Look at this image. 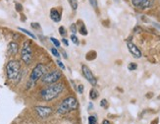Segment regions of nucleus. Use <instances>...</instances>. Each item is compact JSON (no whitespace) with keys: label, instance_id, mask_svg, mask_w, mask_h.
Returning <instances> with one entry per match:
<instances>
[{"label":"nucleus","instance_id":"1","mask_svg":"<svg viewBox=\"0 0 160 124\" xmlns=\"http://www.w3.org/2000/svg\"><path fill=\"white\" fill-rule=\"evenodd\" d=\"M63 90H64L63 84H61V83H55V84H50V86L41 90L40 96L44 101H49L56 99L57 96L63 92Z\"/></svg>","mask_w":160,"mask_h":124},{"label":"nucleus","instance_id":"2","mask_svg":"<svg viewBox=\"0 0 160 124\" xmlns=\"http://www.w3.org/2000/svg\"><path fill=\"white\" fill-rule=\"evenodd\" d=\"M21 72V64L17 60H10L6 65V74L7 78L14 81L19 78Z\"/></svg>","mask_w":160,"mask_h":124},{"label":"nucleus","instance_id":"3","mask_svg":"<svg viewBox=\"0 0 160 124\" xmlns=\"http://www.w3.org/2000/svg\"><path fill=\"white\" fill-rule=\"evenodd\" d=\"M78 107V101L74 96H68L65 100H63V101L61 102V105L59 106L57 112L59 114H65L71 110H74Z\"/></svg>","mask_w":160,"mask_h":124},{"label":"nucleus","instance_id":"4","mask_svg":"<svg viewBox=\"0 0 160 124\" xmlns=\"http://www.w3.org/2000/svg\"><path fill=\"white\" fill-rule=\"evenodd\" d=\"M21 58L24 61V63L30 65L32 60V48L29 40H26L23 44L22 50H21Z\"/></svg>","mask_w":160,"mask_h":124},{"label":"nucleus","instance_id":"5","mask_svg":"<svg viewBox=\"0 0 160 124\" xmlns=\"http://www.w3.org/2000/svg\"><path fill=\"white\" fill-rule=\"evenodd\" d=\"M46 73V68L43 64L38 63L36 67L32 69V71L30 75V82L34 84L37 81H38L42 76Z\"/></svg>","mask_w":160,"mask_h":124},{"label":"nucleus","instance_id":"6","mask_svg":"<svg viewBox=\"0 0 160 124\" xmlns=\"http://www.w3.org/2000/svg\"><path fill=\"white\" fill-rule=\"evenodd\" d=\"M61 72L59 70H54V71H51L49 73H45L41 80H42L43 83L45 84H55V83H57L60 78H61Z\"/></svg>","mask_w":160,"mask_h":124},{"label":"nucleus","instance_id":"7","mask_svg":"<svg viewBox=\"0 0 160 124\" xmlns=\"http://www.w3.org/2000/svg\"><path fill=\"white\" fill-rule=\"evenodd\" d=\"M82 71L83 76H85V78L90 83V84H92V86H96L97 80L94 77V75L92 74V72L90 71V69L87 65H82Z\"/></svg>","mask_w":160,"mask_h":124},{"label":"nucleus","instance_id":"8","mask_svg":"<svg viewBox=\"0 0 160 124\" xmlns=\"http://www.w3.org/2000/svg\"><path fill=\"white\" fill-rule=\"evenodd\" d=\"M34 109H36L37 113L41 118H46L53 112V109L49 106H36Z\"/></svg>","mask_w":160,"mask_h":124},{"label":"nucleus","instance_id":"9","mask_svg":"<svg viewBox=\"0 0 160 124\" xmlns=\"http://www.w3.org/2000/svg\"><path fill=\"white\" fill-rule=\"evenodd\" d=\"M127 46H128V49L129 51L132 53V55L135 57V58H141L142 57V51L141 49L138 48L135 44L133 43H131V41H128L127 43Z\"/></svg>","mask_w":160,"mask_h":124},{"label":"nucleus","instance_id":"10","mask_svg":"<svg viewBox=\"0 0 160 124\" xmlns=\"http://www.w3.org/2000/svg\"><path fill=\"white\" fill-rule=\"evenodd\" d=\"M131 1L134 6L140 9H147L151 6L152 3V0H131Z\"/></svg>","mask_w":160,"mask_h":124},{"label":"nucleus","instance_id":"11","mask_svg":"<svg viewBox=\"0 0 160 124\" xmlns=\"http://www.w3.org/2000/svg\"><path fill=\"white\" fill-rule=\"evenodd\" d=\"M19 50V44L15 41H11L8 44V52L12 55H16Z\"/></svg>","mask_w":160,"mask_h":124},{"label":"nucleus","instance_id":"12","mask_svg":"<svg viewBox=\"0 0 160 124\" xmlns=\"http://www.w3.org/2000/svg\"><path fill=\"white\" fill-rule=\"evenodd\" d=\"M50 18L52 21H54V22L58 23L61 21V14L56 9H51L50 10Z\"/></svg>","mask_w":160,"mask_h":124},{"label":"nucleus","instance_id":"13","mask_svg":"<svg viewBox=\"0 0 160 124\" xmlns=\"http://www.w3.org/2000/svg\"><path fill=\"white\" fill-rule=\"evenodd\" d=\"M98 92L96 91L95 89H92L90 90V92H89V98H90V100H96L97 98H98Z\"/></svg>","mask_w":160,"mask_h":124},{"label":"nucleus","instance_id":"14","mask_svg":"<svg viewBox=\"0 0 160 124\" xmlns=\"http://www.w3.org/2000/svg\"><path fill=\"white\" fill-rule=\"evenodd\" d=\"M69 3H70L73 10H77L78 9V1H77V0H69Z\"/></svg>","mask_w":160,"mask_h":124},{"label":"nucleus","instance_id":"15","mask_svg":"<svg viewBox=\"0 0 160 124\" xmlns=\"http://www.w3.org/2000/svg\"><path fill=\"white\" fill-rule=\"evenodd\" d=\"M19 30H20L21 32L25 33L26 34H28V36H29V37H31V38H32V39H36V36H34L33 34H32L31 32H29L28 30H26V29H23V28H19Z\"/></svg>","mask_w":160,"mask_h":124},{"label":"nucleus","instance_id":"16","mask_svg":"<svg viewBox=\"0 0 160 124\" xmlns=\"http://www.w3.org/2000/svg\"><path fill=\"white\" fill-rule=\"evenodd\" d=\"M97 123V119L94 115H90L88 117V124H96Z\"/></svg>","mask_w":160,"mask_h":124},{"label":"nucleus","instance_id":"17","mask_svg":"<svg viewBox=\"0 0 160 124\" xmlns=\"http://www.w3.org/2000/svg\"><path fill=\"white\" fill-rule=\"evenodd\" d=\"M50 40H51V43H53V44L55 45V47H60V41L57 39L50 38Z\"/></svg>","mask_w":160,"mask_h":124},{"label":"nucleus","instance_id":"18","mask_svg":"<svg viewBox=\"0 0 160 124\" xmlns=\"http://www.w3.org/2000/svg\"><path fill=\"white\" fill-rule=\"evenodd\" d=\"M80 33L82 34V36H87V34H88V30L86 29V26H85V25H82V26H81Z\"/></svg>","mask_w":160,"mask_h":124},{"label":"nucleus","instance_id":"19","mask_svg":"<svg viewBox=\"0 0 160 124\" xmlns=\"http://www.w3.org/2000/svg\"><path fill=\"white\" fill-rule=\"evenodd\" d=\"M51 53L54 55L55 57H59V56H60V53H59V51L57 50V48H56V47H52V48H51Z\"/></svg>","mask_w":160,"mask_h":124},{"label":"nucleus","instance_id":"20","mask_svg":"<svg viewBox=\"0 0 160 124\" xmlns=\"http://www.w3.org/2000/svg\"><path fill=\"white\" fill-rule=\"evenodd\" d=\"M71 40L73 41V43H74L75 44H79V39L77 38V36H76V34H72V36H71Z\"/></svg>","mask_w":160,"mask_h":124},{"label":"nucleus","instance_id":"21","mask_svg":"<svg viewBox=\"0 0 160 124\" xmlns=\"http://www.w3.org/2000/svg\"><path fill=\"white\" fill-rule=\"evenodd\" d=\"M137 68H138V65L136 63H130L129 66H128V69L130 71H134V70H136Z\"/></svg>","mask_w":160,"mask_h":124},{"label":"nucleus","instance_id":"22","mask_svg":"<svg viewBox=\"0 0 160 124\" xmlns=\"http://www.w3.org/2000/svg\"><path fill=\"white\" fill-rule=\"evenodd\" d=\"M70 30H71L72 34H75L76 33H77V25H76V24H72L71 27H70Z\"/></svg>","mask_w":160,"mask_h":124},{"label":"nucleus","instance_id":"23","mask_svg":"<svg viewBox=\"0 0 160 124\" xmlns=\"http://www.w3.org/2000/svg\"><path fill=\"white\" fill-rule=\"evenodd\" d=\"M100 106H102V107H104V108H107V106H108V102H107V101H106V100H102L101 102H100Z\"/></svg>","mask_w":160,"mask_h":124},{"label":"nucleus","instance_id":"24","mask_svg":"<svg viewBox=\"0 0 160 124\" xmlns=\"http://www.w3.org/2000/svg\"><path fill=\"white\" fill-rule=\"evenodd\" d=\"M89 4L92 5L93 8H97V0H88Z\"/></svg>","mask_w":160,"mask_h":124},{"label":"nucleus","instance_id":"25","mask_svg":"<svg viewBox=\"0 0 160 124\" xmlns=\"http://www.w3.org/2000/svg\"><path fill=\"white\" fill-rule=\"evenodd\" d=\"M59 33H60L61 36H65V34H66V30H65V28L61 26V27L59 28Z\"/></svg>","mask_w":160,"mask_h":124},{"label":"nucleus","instance_id":"26","mask_svg":"<svg viewBox=\"0 0 160 124\" xmlns=\"http://www.w3.org/2000/svg\"><path fill=\"white\" fill-rule=\"evenodd\" d=\"M16 10L21 12V11H23V6L21 5L20 3H16Z\"/></svg>","mask_w":160,"mask_h":124},{"label":"nucleus","instance_id":"27","mask_svg":"<svg viewBox=\"0 0 160 124\" xmlns=\"http://www.w3.org/2000/svg\"><path fill=\"white\" fill-rule=\"evenodd\" d=\"M57 65L62 69V70H64V69H65V66H64V64L63 63H62V62L60 61V60H57Z\"/></svg>","mask_w":160,"mask_h":124},{"label":"nucleus","instance_id":"28","mask_svg":"<svg viewBox=\"0 0 160 124\" xmlns=\"http://www.w3.org/2000/svg\"><path fill=\"white\" fill-rule=\"evenodd\" d=\"M32 28H33V29H40V26L38 23H32Z\"/></svg>","mask_w":160,"mask_h":124},{"label":"nucleus","instance_id":"29","mask_svg":"<svg viewBox=\"0 0 160 124\" xmlns=\"http://www.w3.org/2000/svg\"><path fill=\"white\" fill-rule=\"evenodd\" d=\"M62 43H63L66 46H69V41H68V39H62Z\"/></svg>","mask_w":160,"mask_h":124},{"label":"nucleus","instance_id":"30","mask_svg":"<svg viewBox=\"0 0 160 124\" xmlns=\"http://www.w3.org/2000/svg\"><path fill=\"white\" fill-rule=\"evenodd\" d=\"M79 93L80 94H82L83 93V86L82 85H80L79 86Z\"/></svg>","mask_w":160,"mask_h":124},{"label":"nucleus","instance_id":"31","mask_svg":"<svg viewBox=\"0 0 160 124\" xmlns=\"http://www.w3.org/2000/svg\"><path fill=\"white\" fill-rule=\"evenodd\" d=\"M62 53H63V56H64V58H65V59H68V56H67V54H66V52H65L64 50H62Z\"/></svg>","mask_w":160,"mask_h":124},{"label":"nucleus","instance_id":"32","mask_svg":"<svg viewBox=\"0 0 160 124\" xmlns=\"http://www.w3.org/2000/svg\"><path fill=\"white\" fill-rule=\"evenodd\" d=\"M102 124H111V123H110V121H108V120L105 119V120H103V123Z\"/></svg>","mask_w":160,"mask_h":124},{"label":"nucleus","instance_id":"33","mask_svg":"<svg viewBox=\"0 0 160 124\" xmlns=\"http://www.w3.org/2000/svg\"><path fill=\"white\" fill-rule=\"evenodd\" d=\"M153 25H154L156 28H158V29H160V25H159V24H157V23H154Z\"/></svg>","mask_w":160,"mask_h":124}]
</instances>
